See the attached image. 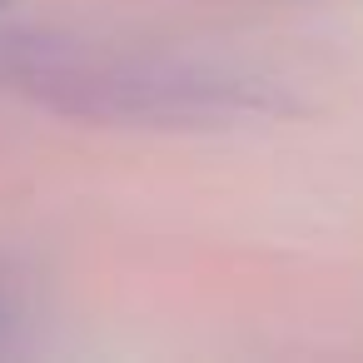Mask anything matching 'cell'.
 Instances as JSON below:
<instances>
[{
	"label": "cell",
	"instance_id": "obj_1",
	"mask_svg": "<svg viewBox=\"0 0 363 363\" xmlns=\"http://www.w3.org/2000/svg\"><path fill=\"white\" fill-rule=\"evenodd\" d=\"M40 90L70 110L95 120H155V125H189V120H229L254 110L259 100L249 85L229 75L179 70V65H75L40 75Z\"/></svg>",
	"mask_w": 363,
	"mask_h": 363
}]
</instances>
